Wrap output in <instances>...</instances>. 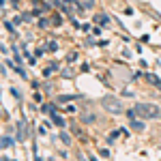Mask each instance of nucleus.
I'll return each mask as SVG.
<instances>
[{
	"label": "nucleus",
	"mask_w": 161,
	"mask_h": 161,
	"mask_svg": "<svg viewBox=\"0 0 161 161\" xmlns=\"http://www.w3.org/2000/svg\"><path fill=\"white\" fill-rule=\"evenodd\" d=\"M54 120H56V125H58V127H64V120H62V118L58 116V114H56V112H54Z\"/></svg>",
	"instance_id": "nucleus-7"
},
{
	"label": "nucleus",
	"mask_w": 161,
	"mask_h": 161,
	"mask_svg": "<svg viewBox=\"0 0 161 161\" xmlns=\"http://www.w3.org/2000/svg\"><path fill=\"white\" fill-rule=\"evenodd\" d=\"M97 22H99L101 26H105V24H108V17H105V15H99V17H97Z\"/></svg>",
	"instance_id": "nucleus-9"
},
{
	"label": "nucleus",
	"mask_w": 161,
	"mask_h": 161,
	"mask_svg": "<svg viewBox=\"0 0 161 161\" xmlns=\"http://www.w3.org/2000/svg\"><path fill=\"white\" fill-rule=\"evenodd\" d=\"M11 144H13V140H11L9 136H4V137H2V144H0V146H2V150H4V148H9Z\"/></svg>",
	"instance_id": "nucleus-5"
},
{
	"label": "nucleus",
	"mask_w": 161,
	"mask_h": 161,
	"mask_svg": "<svg viewBox=\"0 0 161 161\" xmlns=\"http://www.w3.org/2000/svg\"><path fill=\"white\" fill-rule=\"evenodd\" d=\"M101 105L105 108V110L110 112V114H123V103L116 99V97H112V95H105L103 99H101Z\"/></svg>",
	"instance_id": "nucleus-2"
},
{
	"label": "nucleus",
	"mask_w": 161,
	"mask_h": 161,
	"mask_svg": "<svg viewBox=\"0 0 161 161\" xmlns=\"http://www.w3.org/2000/svg\"><path fill=\"white\" fill-rule=\"evenodd\" d=\"M146 80H148L150 84H155V86H159V88H161V82H159V77H157V75H153V73H146Z\"/></svg>",
	"instance_id": "nucleus-4"
},
{
	"label": "nucleus",
	"mask_w": 161,
	"mask_h": 161,
	"mask_svg": "<svg viewBox=\"0 0 161 161\" xmlns=\"http://www.w3.org/2000/svg\"><path fill=\"white\" fill-rule=\"evenodd\" d=\"M4 28H7L9 32H13V24H9V22H4Z\"/></svg>",
	"instance_id": "nucleus-11"
},
{
	"label": "nucleus",
	"mask_w": 161,
	"mask_h": 161,
	"mask_svg": "<svg viewBox=\"0 0 161 161\" xmlns=\"http://www.w3.org/2000/svg\"><path fill=\"white\" fill-rule=\"evenodd\" d=\"M60 140H62V144H71V137H69V133H60Z\"/></svg>",
	"instance_id": "nucleus-6"
},
{
	"label": "nucleus",
	"mask_w": 161,
	"mask_h": 161,
	"mask_svg": "<svg viewBox=\"0 0 161 161\" xmlns=\"http://www.w3.org/2000/svg\"><path fill=\"white\" fill-rule=\"evenodd\" d=\"M131 127H133V129H137V131H142V129H144V125L140 123V120H133V123H131Z\"/></svg>",
	"instance_id": "nucleus-8"
},
{
	"label": "nucleus",
	"mask_w": 161,
	"mask_h": 161,
	"mask_svg": "<svg viewBox=\"0 0 161 161\" xmlns=\"http://www.w3.org/2000/svg\"><path fill=\"white\" fill-rule=\"evenodd\" d=\"M95 120H97V114H95V112H82V123H95Z\"/></svg>",
	"instance_id": "nucleus-3"
},
{
	"label": "nucleus",
	"mask_w": 161,
	"mask_h": 161,
	"mask_svg": "<svg viewBox=\"0 0 161 161\" xmlns=\"http://www.w3.org/2000/svg\"><path fill=\"white\" fill-rule=\"evenodd\" d=\"M88 2H92V0H88Z\"/></svg>",
	"instance_id": "nucleus-12"
},
{
	"label": "nucleus",
	"mask_w": 161,
	"mask_h": 161,
	"mask_svg": "<svg viewBox=\"0 0 161 161\" xmlns=\"http://www.w3.org/2000/svg\"><path fill=\"white\" fill-rule=\"evenodd\" d=\"M39 26H41V28H47V19H45V17H41V19H39Z\"/></svg>",
	"instance_id": "nucleus-10"
},
{
	"label": "nucleus",
	"mask_w": 161,
	"mask_h": 161,
	"mask_svg": "<svg viewBox=\"0 0 161 161\" xmlns=\"http://www.w3.org/2000/svg\"><path fill=\"white\" fill-rule=\"evenodd\" d=\"M136 112H137L140 118H157V116H161L159 108H157L155 103H137Z\"/></svg>",
	"instance_id": "nucleus-1"
}]
</instances>
